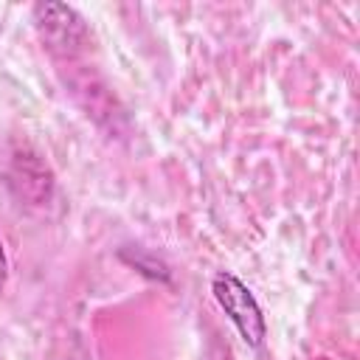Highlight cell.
Listing matches in <instances>:
<instances>
[{
	"label": "cell",
	"mask_w": 360,
	"mask_h": 360,
	"mask_svg": "<svg viewBox=\"0 0 360 360\" xmlns=\"http://www.w3.org/2000/svg\"><path fill=\"white\" fill-rule=\"evenodd\" d=\"M214 295H217L219 307L225 309V315L239 329V335L245 338V343L262 346V340L267 335V323H264V315H262L256 298L250 295V290L233 273H217L214 276Z\"/></svg>",
	"instance_id": "obj_1"
},
{
	"label": "cell",
	"mask_w": 360,
	"mask_h": 360,
	"mask_svg": "<svg viewBox=\"0 0 360 360\" xmlns=\"http://www.w3.org/2000/svg\"><path fill=\"white\" fill-rule=\"evenodd\" d=\"M6 278H8V262H6L3 242H0V292H3V287H6Z\"/></svg>",
	"instance_id": "obj_3"
},
{
	"label": "cell",
	"mask_w": 360,
	"mask_h": 360,
	"mask_svg": "<svg viewBox=\"0 0 360 360\" xmlns=\"http://www.w3.org/2000/svg\"><path fill=\"white\" fill-rule=\"evenodd\" d=\"M34 22L51 48H76L84 39V22L70 6L39 3L34 8Z\"/></svg>",
	"instance_id": "obj_2"
}]
</instances>
